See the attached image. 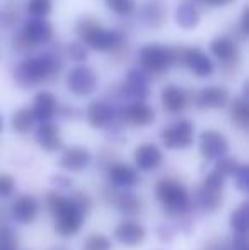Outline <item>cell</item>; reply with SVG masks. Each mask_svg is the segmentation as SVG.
<instances>
[{
  "instance_id": "1",
  "label": "cell",
  "mask_w": 249,
  "mask_h": 250,
  "mask_svg": "<svg viewBox=\"0 0 249 250\" xmlns=\"http://www.w3.org/2000/svg\"><path fill=\"white\" fill-rule=\"evenodd\" d=\"M77 34L84 46L97 51H116L125 44V36L120 31L106 29L94 17H84L77 24Z\"/></svg>"
},
{
  "instance_id": "2",
  "label": "cell",
  "mask_w": 249,
  "mask_h": 250,
  "mask_svg": "<svg viewBox=\"0 0 249 250\" xmlns=\"http://www.w3.org/2000/svg\"><path fill=\"white\" fill-rule=\"evenodd\" d=\"M60 66L62 62L53 53H45L41 56H34V58L21 62L14 70V77L21 87H33L45 80L53 79L60 72Z\"/></svg>"
},
{
  "instance_id": "3",
  "label": "cell",
  "mask_w": 249,
  "mask_h": 250,
  "mask_svg": "<svg viewBox=\"0 0 249 250\" xmlns=\"http://www.w3.org/2000/svg\"><path fill=\"white\" fill-rule=\"evenodd\" d=\"M48 208L55 216V230L60 237H73L79 233L84 221V213L79 211L70 198H65L60 192H48Z\"/></svg>"
},
{
  "instance_id": "4",
  "label": "cell",
  "mask_w": 249,
  "mask_h": 250,
  "mask_svg": "<svg viewBox=\"0 0 249 250\" xmlns=\"http://www.w3.org/2000/svg\"><path fill=\"white\" fill-rule=\"evenodd\" d=\"M138 62L143 72L150 75H162L176 62V51L159 43H149L140 50Z\"/></svg>"
},
{
  "instance_id": "5",
  "label": "cell",
  "mask_w": 249,
  "mask_h": 250,
  "mask_svg": "<svg viewBox=\"0 0 249 250\" xmlns=\"http://www.w3.org/2000/svg\"><path fill=\"white\" fill-rule=\"evenodd\" d=\"M157 199L162 203L166 211L171 214H181L188 209L189 206V196L188 191L181 182L173 181V179H162L156 186Z\"/></svg>"
},
{
  "instance_id": "6",
  "label": "cell",
  "mask_w": 249,
  "mask_h": 250,
  "mask_svg": "<svg viewBox=\"0 0 249 250\" xmlns=\"http://www.w3.org/2000/svg\"><path fill=\"white\" fill-rule=\"evenodd\" d=\"M162 143L169 150H184L193 145L195 140V125L188 119L174 123L173 126L166 128L160 133Z\"/></svg>"
},
{
  "instance_id": "7",
  "label": "cell",
  "mask_w": 249,
  "mask_h": 250,
  "mask_svg": "<svg viewBox=\"0 0 249 250\" xmlns=\"http://www.w3.org/2000/svg\"><path fill=\"white\" fill-rule=\"evenodd\" d=\"M67 87L75 96H89L97 87V75L92 68L86 65H79L67 75Z\"/></svg>"
},
{
  "instance_id": "8",
  "label": "cell",
  "mask_w": 249,
  "mask_h": 250,
  "mask_svg": "<svg viewBox=\"0 0 249 250\" xmlns=\"http://www.w3.org/2000/svg\"><path fill=\"white\" fill-rule=\"evenodd\" d=\"M229 151V142L222 133L215 129H206L202 133L200 138V153L208 160H219L222 157H227Z\"/></svg>"
},
{
  "instance_id": "9",
  "label": "cell",
  "mask_w": 249,
  "mask_h": 250,
  "mask_svg": "<svg viewBox=\"0 0 249 250\" xmlns=\"http://www.w3.org/2000/svg\"><path fill=\"white\" fill-rule=\"evenodd\" d=\"M21 34H23V36L27 40V43L34 48V46H38V44L48 43V41L53 38L55 29H53V26H51L50 21L33 17V19L26 22L24 29L21 31Z\"/></svg>"
},
{
  "instance_id": "10",
  "label": "cell",
  "mask_w": 249,
  "mask_h": 250,
  "mask_svg": "<svg viewBox=\"0 0 249 250\" xmlns=\"http://www.w3.org/2000/svg\"><path fill=\"white\" fill-rule=\"evenodd\" d=\"M108 181L114 188H133L135 184H138L140 175L135 167L125 162H116L108 168Z\"/></svg>"
},
{
  "instance_id": "11",
  "label": "cell",
  "mask_w": 249,
  "mask_h": 250,
  "mask_svg": "<svg viewBox=\"0 0 249 250\" xmlns=\"http://www.w3.org/2000/svg\"><path fill=\"white\" fill-rule=\"evenodd\" d=\"M183 62L196 77H200V79H206V77L212 75L213 70H215L213 62L208 58V55L203 53L200 48H189V50L184 51Z\"/></svg>"
},
{
  "instance_id": "12",
  "label": "cell",
  "mask_w": 249,
  "mask_h": 250,
  "mask_svg": "<svg viewBox=\"0 0 249 250\" xmlns=\"http://www.w3.org/2000/svg\"><path fill=\"white\" fill-rule=\"evenodd\" d=\"M113 235L120 244L126 245V247H136L145 240L147 230L143 225L136 223V221H121L114 228Z\"/></svg>"
},
{
  "instance_id": "13",
  "label": "cell",
  "mask_w": 249,
  "mask_h": 250,
  "mask_svg": "<svg viewBox=\"0 0 249 250\" xmlns=\"http://www.w3.org/2000/svg\"><path fill=\"white\" fill-rule=\"evenodd\" d=\"M133 158L138 170L150 172L162 164V151L154 143H142L140 146H136Z\"/></svg>"
},
{
  "instance_id": "14",
  "label": "cell",
  "mask_w": 249,
  "mask_h": 250,
  "mask_svg": "<svg viewBox=\"0 0 249 250\" xmlns=\"http://www.w3.org/2000/svg\"><path fill=\"white\" fill-rule=\"evenodd\" d=\"M38 209H40L38 199L31 194H24V196H21V198H17L14 201L12 208H10L14 220L21 225L33 223L38 216Z\"/></svg>"
},
{
  "instance_id": "15",
  "label": "cell",
  "mask_w": 249,
  "mask_h": 250,
  "mask_svg": "<svg viewBox=\"0 0 249 250\" xmlns=\"http://www.w3.org/2000/svg\"><path fill=\"white\" fill-rule=\"evenodd\" d=\"M210 51H212L220 62L226 63V65L237 66L241 62L239 46H237L232 40H229V38H224V36L215 38V40L210 43Z\"/></svg>"
},
{
  "instance_id": "16",
  "label": "cell",
  "mask_w": 249,
  "mask_h": 250,
  "mask_svg": "<svg viewBox=\"0 0 249 250\" xmlns=\"http://www.w3.org/2000/svg\"><path fill=\"white\" fill-rule=\"evenodd\" d=\"M86 116L92 128H108L114 121V109L104 101H94L87 107Z\"/></svg>"
},
{
  "instance_id": "17",
  "label": "cell",
  "mask_w": 249,
  "mask_h": 250,
  "mask_svg": "<svg viewBox=\"0 0 249 250\" xmlns=\"http://www.w3.org/2000/svg\"><path fill=\"white\" fill-rule=\"evenodd\" d=\"M121 118H123L125 123L132 126H149L156 119V112L145 102H133V104L123 109Z\"/></svg>"
},
{
  "instance_id": "18",
  "label": "cell",
  "mask_w": 249,
  "mask_h": 250,
  "mask_svg": "<svg viewBox=\"0 0 249 250\" xmlns=\"http://www.w3.org/2000/svg\"><path fill=\"white\" fill-rule=\"evenodd\" d=\"M123 92L132 99H136V102H143V99L149 97V79L140 70H132L126 75Z\"/></svg>"
},
{
  "instance_id": "19",
  "label": "cell",
  "mask_w": 249,
  "mask_h": 250,
  "mask_svg": "<svg viewBox=\"0 0 249 250\" xmlns=\"http://www.w3.org/2000/svg\"><path fill=\"white\" fill-rule=\"evenodd\" d=\"M36 140H38V143H40L41 148L50 151V153L62 150V146H63L60 128L51 121L41 123L40 128H38V131H36Z\"/></svg>"
},
{
  "instance_id": "20",
  "label": "cell",
  "mask_w": 249,
  "mask_h": 250,
  "mask_svg": "<svg viewBox=\"0 0 249 250\" xmlns=\"http://www.w3.org/2000/svg\"><path fill=\"white\" fill-rule=\"evenodd\" d=\"M58 111V99L55 94L51 92H40L34 97V104H33V112L34 119L41 123H46L57 114Z\"/></svg>"
},
{
  "instance_id": "21",
  "label": "cell",
  "mask_w": 249,
  "mask_h": 250,
  "mask_svg": "<svg viewBox=\"0 0 249 250\" xmlns=\"http://www.w3.org/2000/svg\"><path fill=\"white\" fill-rule=\"evenodd\" d=\"M91 164V153L84 146H70L63 151L60 167L68 172H80Z\"/></svg>"
},
{
  "instance_id": "22",
  "label": "cell",
  "mask_w": 249,
  "mask_h": 250,
  "mask_svg": "<svg viewBox=\"0 0 249 250\" xmlns=\"http://www.w3.org/2000/svg\"><path fill=\"white\" fill-rule=\"evenodd\" d=\"M229 102V92L226 87L220 85H210L200 90L198 94V104L200 107L206 109H220Z\"/></svg>"
},
{
  "instance_id": "23",
  "label": "cell",
  "mask_w": 249,
  "mask_h": 250,
  "mask_svg": "<svg viewBox=\"0 0 249 250\" xmlns=\"http://www.w3.org/2000/svg\"><path fill=\"white\" fill-rule=\"evenodd\" d=\"M160 101H162V105L166 111L173 112V114H178L181 112L184 107H186V92H184L181 87L174 85H166L162 89V94H160Z\"/></svg>"
},
{
  "instance_id": "24",
  "label": "cell",
  "mask_w": 249,
  "mask_h": 250,
  "mask_svg": "<svg viewBox=\"0 0 249 250\" xmlns=\"http://www.w3.org/2000/svg\"><path fill=\"white\" fill-rule=\"evenodd\" d=\"M142 17L150 27H159L166 21V5L162 0H149L143 5Z\"/></svg>"
},
{
  "instance_id": "25",
  "label": "cell",
  "mask_w": 249,
  "mask_h": 250,
  "mask_svg": "<svg viewBox=\"0 0 249 250\" xmlns=\"http://www.w3.org/2000/svg\"><path fill=\"white\" fill-rule=\"evenodd\" d=\"M176 21H178V26L183 27V29H195L200 22L198 9L189 2L181 3L176 10Z\"/></svg>"
},
{
  "instance_id": "26",
  "label": "cell",
  "mask_w": 249,
  "mask_h": 250,
  "mask_svg": "<svg viewBox=\"0 0 249 250\" xmlns=\"http://www.w3.org/2000/svg\"><path fill=\"white\" fill-rule=\"evenodd\" d=\"M34 121L36 119H34L31 109L21 107L12 114V129L16 133H19V135H26V133H29L33 129Z\"/></svg>"
},
{
  "instance_id": "27",
  "label": "cell",
  "mask_w": 249,
  "mask_h": 250,
  "mask_svg": "<svg viewBox=\"0 0 249 250\" xmlns=\"http://www.w3.org/2000/svg\"><path fill=\"white\" fill-rule=\"evenodd\" d=\"M113 203L125 214H138L142 211V201L132 192H120L114 196Z\"/></svg>"
},
{
  "instance_id": "28",
  "label": "cell",
  "mask_w": 249,
  "mask_h": 250,
  "mask_svg": "<svg viewBox=\"0 0 249 250\" xmlns=\"http://www.w3.org/2000/svg\"><path fill=\"white\" fill-rule=\"evenodd\" d=\"M230 227L239 237H244L249 228V204L243 203L236 211H232L230 216Z\"/></svg>"
},
{
  "instance_id": "29",
  "label": "cell",
  "mask_w": 249,
  "mask_h": 250,
  "mask_svg": "<svg viewBox=\"0 0 249 250\" xmlns=\"http://www.w3.org/2000/svg\"><path fill=\"white\" fill-rule=\"evenodd\" d=\"M230 118H232L234 125H237L239 128L246 129L249 125V107L244 97H239L232 102L230 105Z\"/></svg>"
},
{
  "instance_id": "30",
  "label": "cell",
  "mask_w": 249,
  "mask_h": 250,
  "mask_svg": "<svg viewBox=\"0 0 249 250\" xmlns=\"http://www.w3.org/2000/svg\"><path fill=\"white\" fill-rule=\"evenodd\" d=\"M106 5L111 12L116 14V16H121V17L132 16V14L136 10L135 0H106Z\"/></svg>"
},
{
  "instance_id": "31",
  "label": "cell",
  "mask_w": 249,
  "mask_h": 250,
  "mask_svg": "<svg viewBox=\"0 0 249 250\" xmlns=\"http://www.w3.org/2000/svg\"><path fill=\"white\" fill-rule=\"evenodd\" d=\"M53 9L51 0H29L27 2V12L36 19H45Z\"/></svg>"
},
{
  "instance_id": "32",
  "label": "cell",
  "mask_w": 249,
  "mask_h": 250,
  "mask_svg": "<svg viewBox=\"0 0 249 250\" xmlns=\"http://www.w3.org/2000/svg\"><path fill=\"white\" fill-rule=\"evenodd\" d=\"M237 168H239V164H237L236 158L222 157V158H219V160H217L215 170H213V172H215V174H219L222 179H226V177H230V175L236 174Z\"/></svg>"
},
{
  "instance_id": "33",
  "label": "cell",
  "mask_w": 249,
  "mask_h": 250,
  "mask_svg": "<svg viewBox=\"0 0 249 250\" xmlns=\"http://www.w3.org/2000/svg\"><path fill=\"white\" fill-rule=\"evenodd\" d=\"M84 250H111V240L101 233H94L84 242Z\"/></svg>"
},
{
  "instance_id": "34",
  "label": "cell",
  "mask_w": 249,
  "mask_h": 250,
  "mask_svg": "<svg viewBox=\"0 0 249 250\" xmlns=\"http://www.w3.org/2000/svg\"><path fill=\"white\" fill-rule=\"evenodd\" d=\"M0 250H17L16 233L5 225H0Z\"/></svg>"
},
{
  "instance_id": "35",
  "label": "cell",
  "mask_w": 249,
  "mask_h": 250,
  "mask_svg": "<svg viewBox=\"0 0 249 250\" xmlns=\"http://www.w3.org/2000/svg\"><path fill=\"white\" fill-rule=\"evenodd\" d=\"M202 188L206 189V191H210V192H215V194H222V191H224V179L220 177L219 174L212 172V174L206 175V179H205V182H203Z\"/></svg>"
},
{
  "instance_id": "36",
  "label": "cell",
  "mask_w": 249,
  "mask_h": 250,
  "mask_svg": "<svg viewBox=\"0 0 249 250\" xmlns=\"http://www.w3.org/2000/svg\"><path fill=\"white\" fill-rule=\"evenodd\" d=\"M234 179H236V188L243 192L249 191V168L248 165H239V168L234 174Z\"/></svg>"
},
{
  "instance_id": "37",
  "label": "cell",
  "mask_w": 249,
  "mask_h": 250,
  "mask_svg": "<svg viewBox=\"0 0 249 250\" xmlns=\"http://www.w3.org/2000/svg\"><path fill=\"white\" fill-rule=\"evenodd\" d=\"M16 191V181L12 175L9 174H0V198H9Z\"/></svg>"
},
{
  "instance_id": "38",
  "label": "cell",
  "mask_w": 249,
  "mask_h": 250,
  "mask_svg": "<svg viewBox=\"0 0 249 250\" xmlns=\"http://www.w3.org/2000/svg\"><path fill=\"white\" fill-rule=\"evenodd\" d=\"M67 50H68V55L70 58L73 60V62H84V60L87 58V48L84 46L80 41H77V43H72L67 46Z\"/></svg>"
},
{
  "instance_id": "39",
  "label": "cell",
  "mask_w": 249,
  "mask_h": 250,
  "mask_svg": "<svg viewBox=\"0 0 249 250\" xmlns=\"http://www.w3.org/2000/svg\"><path fill=\"white\" fill-rule=\"evenodd\" d=\"M70 201L73 203V206L77 208L79 211H82L84 214L87 213V211L91 209V204H92V201H91L89 196H86L84 192H75V194L70 198Z\"/></svg>"
},
{
  "instance_id": "40",
  "label": "cell",
  "mask_w": 249,
  "mask_h": 250,
  "mask_svg": "<svg viewBox=\"0 0 249 250\" xmlns=\"http://www.w3.org/2000/svg\"><path fill=\"white\" fill-rule=\"evenodd\" d=\"M241 33L243 36H248V7L244 9L243 17H241Z\"/></svg>"
},
{
  "instance_id": "41",
  "label": "cell",
  "mask_w": 249,
  "mask_h": 250,
  "mask_svg": "<svg viewBox=\"0 0 249 250\" xmlns=\"http://www.w3.org/2000/svg\"><path fill=\"white\" fill-rule=\"evenodd\" d=\"M206 3L210 5H215V7H224V5H229L232 0H205Z\"/></svg>"
},
{
  "instance_id": "42",
  "label": "cell",
  "mask_w": 249,
  "mask_h": 250,
  "mask_svg": "<svg viewBox=\"0 0 249 250\" xmlns=\"http://www.w3.org/2000/svg\"><path fill=\"white\" fill-rule=\"evenodd\" d=\"M51 250H68V249H65V247H53Z\"/></svg>"
},
{
  "instance_id": "43",
  "label": "cell",
  "mask_w": 249,
  "mask_h": 250,
  "mask_svg": "<svg viewBox=\"0 0 249 250\" xmlns=\"http://www.w3.org/2000/svg\"><path fill=\"white\" fill-rule=\"evenodd\" d=\"M2 128H3V121H2V116H0V131H2Z\"/></svg>"
}]
</instances>
